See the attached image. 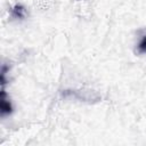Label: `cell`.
I'll return each instance as SVG.
<instances>
[{"instance_id": "cell-3", "label": "cell", "mask_w": 146, "mask_h": 146, "mask_svg": "<svg viewBox=\"0 0 146 146\" xmlns=\"http://www.w3.org/2000/svg\"><path fill=\"white\" fill-rule=\"evenodd\" d=\"M138 51L140 54H145L146 52V35H144L143 39L140 40V42L138 44Z\"/></svg>"}, {"instance_id": "cell-1", "label": "cell", "mask_w": 146, "mask_h": 146, "mask_svg": "<svg viewBox=\"0 0 146 146\" xmlns=\"http://www.w3.org/2000/svg\"><path fill=\"white\" fill-rule=\"evenodd\" d=\"M11 112H13L11 103L8 98L7 92L5 91V89L2 87L1 92H0V113H1V116L9 115V114H11Z\"/></svg>"}, {"instance_id": "cell-2", "label": "cell", "mask_w": 146, "mask_h": 146, "mask_svg": "<svg viewBox=\"0 0 146 146\" xmlns=\"http://www.w3.org/2000/svg\"><path fill=\"white\" fill-rule=\"evenodd\" d=\"M10 14H11V16H13L14 18H19V19H22V18L25 17L26 10H25V7H24V6L17 3V5H15V6L11 8Z\"/></svg>"}]
</instances>
